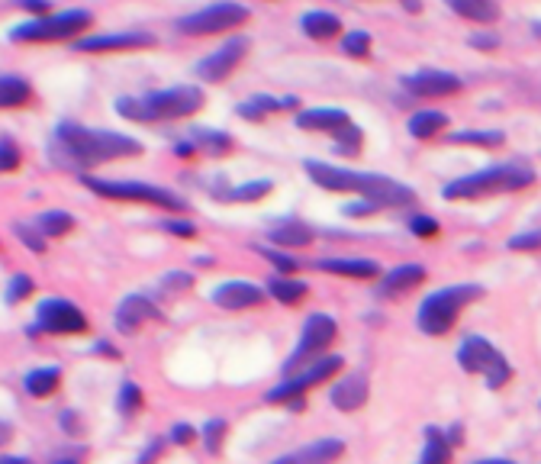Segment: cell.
<instances>
[{"label": "cell", "mask_w": 541, "mask_h": 464, "mask_svg": "<svg viewBox=\"0 0 541 464\" xmlns=\"http://www.w3.org/2000/svg\"><path fill=\"white\" fill-rule=\"evenodd\" d=\"M142 155V142L113 133V129H94L81 123H58L49 139V162L62 171H78L87 174L91 168L116 162V158H133Z\"/></svg>", "instance_id": "cell-1"}, {"label": "cell", "mask_w": 541, "mask_h": 464, "mask_svg": "<svg viewBox=\"0 0 541 464\" xmlns=\"http://www.w3.org/2000/svg\"><path fill=\"white\" fill-rule=\"evenodd\" d=\"M303 171L310 174V181L319 184L323 191H352L361 194V200H371L377 210H397V207H416V191L384 174H368V171H352V168H335L326 162H303Z\"/></svg>", "instance_id": "cell-2"}, {"label": "cell", "mask_w": 541, "mask_h": 464, "mask_svg": "<svg viewBox=\"0 0 541 464\" xmlns=\"http://www.w3.org/2000/svg\"><path fill=\"white\" fill-rule=\"evenodd\" d=\"M203 107V91L197 84H174L165 91H149L139 97H116V113L129 123H165L184 120Z\"/></svg>", "instance_id": "cell-3"}, {"label": "cell", "mask_w": 541, "mask_h": 464, "mask_svg": "<svg viewBox=\"0 0 541 464\" xmlns=\"http://www.w3.org/2000/svg\"><path fill=\"white\" fill-rule=\"evenodd\" d=\"M535 184V171L525 162H503L493 168H480L474 174H464L445 184V197L448 200H480V197H496V194H513L525 191V187Z\"/></svg>", "instance_id": "cell-4"}, {"label": "cell", "mask_w": 541, "mask_h": 464, "mask_svg": "<svg viewBox=\"0 0 541 464\" xmlns=\"http://www.w3.org/2000/svg\"><path fill=\"white\" fill-rule=\"evenodd\" d=\"M484 297V287L480 284H451V287H442L429 294L422 300L419 307V316L416 323L419 329L426 332V336H445V332L458 323V316L464 307H471L474 300Z\"/></svg>", "instance_id": "cell-5"}, {"label": "cell", "mask_w": 541, "mask_h": 464, "mask_svg": "<svg viewBox=\"0 0 541 464\" xmlns=\"http://www.w3.org/2000/svg\"><path fill=\"white\" fill-rule=\"evenodd\" d=\"M81 184L97 197L107 200H133V203H149V207L168 210V213H184L187 200L178 197L168 187H155L149 181H126V178H97V174H81Z\"/></svg>", "instance_id": "cell-6"}, {"label": "cell", "mask_w": 541, "mask_h": 464, "mask_svg": "<svg viewBox=\"0 0 541 464\" xmlns=\"http://www.w3.org/2000/svg\"><path fill=\"white\" fill-rule=\"evenodd\" d=\"M94 23V13L75 7L62 13H42V17L23 20L20 26L10 29V42H62V39H78L87 26Z\"/></svg>", "instance_id": "cell-7"}, {"label": "cell", "mask_w": 541, "mask_h": 464, "mask_svg": "<svg viewBox=\"0 0 541 464\" xmlns=\"http://www.w3.org/2000/svg\"><path fill=\"white\" fill-rule=\"evenodd\" d=\"M458 365L467 374H480L487 381L490 390H500L513 381V365L506 361V355L496 345H490L480 336H467L458 348Z\"/></svg>", "instance_id": "cell-8"}, {"label": "cell", "mask_w": 541, "mask_h": 464, "mask_svg": "<svg viewBox=\"0 0 541 464\" xmlns=\"http://www.w3.org/2000/svg\"><path fill=\"white\" fill-rule=\"evenodd\" d=\"M87 332V316L81 313L78 303L65 297H46L36 303V319L26 326L29 339L39 336H81Z\"/></svg>", "instance_id": "cell-9"}, {"label": "cell", "mask_w": 541, "mask_h": 464, "mask_svg": "<svg viewBox=\"0 0 541 464\" xmlns=\"http://www.w3.org/2000/svg\"><path fill=\"white\" fill-rule=\"evenodd\" d=\"M297 126L306 129V133L335 136V145H339L342 155H355L361 149V129L352 123V116H348L345 110H335V107L303 110V113H297Z\"/></svg>", "instance_id": "cell-10"}, {"label": "cell", "mask_w": 541, "mask_h": 464, "mask_svg": "<svg viewBox=\"0 0 541 464\" xmlns=\"http://www.w3.org/2000/svg\"><path fill=\"white\" fill-rule=\"evenodd\" d=\"M248 20V7L242 4H232V0H223V4H210L197 13H187L174 29L181 36H216V33H226V29H236Z\"/></svg>", "instance_id": "cell-11"}, {"label": "cell", "mask_w": 541, "mask_h": 464, "mask_svg": "<svg viewBox=\"0 0 541 464\" xmlns=\"http://www.w3.org/2000/svg\"><path fill=\"white\" fill-rule=\"evenodd\" d=\"M345 361L339 355H323V358H316L310 361V365H303L300 371H294L287 377V381H281L274 390H268V403H287V400H294V397H303L306 390H313L316 384H326L332 381L335 374L342 371Z\"/></svg>", "instance_id": "cell-12"}, {"label": "cell", "mask_w": 541, "mask_h": 464, "mask_svg": "<svg viewBox=\"0 0 541 464\" xmlns=\"http://www.w3.org/2000/svg\"><path fill=\"white\" fill-rule=\"evenodd\" d=\"M335 336H339V326H335V319L326 316V313H313V316L303 323L300 345L294 348V355L284 361V371L294 374V371H300L303 365H310V361L323 358V352L335 342Z\"/></svg>", "instance_id": "cell-13"}, {"label": "cell", "mask_w": 541, "mask_h": 464, "mask_svg": "<svg viewBox=\"0 0 541 464\" xmlns=\"http://www.w3.org/2000/svg\"><path fill=\"white\" fill-rule=\"evenodd\" d=\"M248 49H252V39H248V36H232L216 52H210L207 58H200L197 68H194L197 78L200 81H210V84L226 81L232 71L242 65V58L248 55Z\"/></svg>", "instance_id": "cell-14"}, {"label": "cell", "mask_w": 541, "mask_h": 464, "mask_svg": "<svg viewBox=\"0 0 541 464\" xmlns=\"http://www.w3.org/2000/svg\"><path fill=\"white\" fill-rule=\"evenodd\" d=\"M155 33H145V29H126V33H94V36H78L71 42L75 52H133V49H152L155 46Z\"/></svg>", "instance_id": "cell-15"}, {"label": "cell", "mask_w": 541, "mask_h": 464, "mask_svg": "<svg viewBox=\"0 0 541 464\" xmlns=\"http://www.w3.org/2000/svg\"><path fill=\"white\" fill-rule=\"evenodd\" d=\"M152 319H162V310H158L149 297L129 294L126 300H120V307H116L113 326H116V332H123V336H136V332L145 323H152Z\"/></svg>", "instance_id": "cell-16"}, {"label": "cell", "mask_w": 541, "mask_h": 464, "mask_svg": "<svg viewBox=\"0 0 541 464\" xmlns=\"http://www.w3.org/2000/svg\"><path fill=\"white\" fill-rule=\"evenodd\" d=\"M403 87L413 97H451L461 91V78L451 71H416L403 78Z\"/></svg>", "instance_id": "cell-17"}, {"label": "cell", "mask_w": 541, "mask_h": 464, "mask_svg": "<svg viewBox=\"0 0 541 464\" xmlns=\"http://www.w3.org/2000/svg\"><path fill=\"white\" fill-rule=\"evenodd\" d=\"M232 149V139L226 133H219V129H210V126H194L187 133V139H181L178 145H174V152L190 158V155H226Z\"/></svg>", "instance_id": "cell-18"}, {"label": "cell", "mask_w": 541, "mask_h": 464, "mask_svg": "<svg viewBox=\"0 0 541 464\" xmlns=\"http://www.w3.org/2000/svg\"><path fill=\"white\" fill-rule=\"evenodd\" d=\"M213 303L219 310H248L265 303V290L252 281H226L213 290Z\"/></svg>", "instance_id": "cell-19"}, {"label": "cell", "mask_w": 541, "mask_h": 464, "mask_svg": "<svg viewBox=\"0 0 541 464\" xmlns=\"http://www.w3.org/2000/svg\"><path fill=\"white\" fill-rule=\"evenodd\" d=\"M342 455H345L342 439H316L310 445L297 448V452L281 455L274 464H335Z\"/></svg>", "instance_id": "cell-20"}, {"label": "cell", "mask_w": 541, "mask_h": 464, "mask_svg": "<svg viewBox=\"0 0 541 464\" xmlns=\"http://www.w3.org/2000/svg\"><path fill=\"white\" fill-rule=\"evenodd\" d=\"M368 377L364 374H348L342 377V381H335L332 387V406L335 410H342V413H355L361 410L364 403H368Z\"/></svg>", "instance_id": "cell-21"}, {"label": "cell", "mask_w": 541, "mask_h": 464, "mask_svg": "<svg viewBox=\"0 0 541 464\" xmlns=\"http://www.w3.org/2000/svg\"><path fill=\"white\" fill-rule=\"evenodd\" d=\"M422 281H426V268L422 265H400V268L387 271V278L377 287V297L397 300V297L409 294L413 287H419Z\"/></svg>", "instance_id": "cell-22"}, {"label": "cell", "mask_w": 541, "mask_h": 464, "mask_svg": "<svg viewBox=\"0 0 541 464\" xmlns=\"http://www.w3.org/2000/svg\"><path fill=\"white\" fill-rule=\"evenodd\" d=\"M316 268L326 274H342V278H358V281H371L380 274L377 261L371 258H319Z\"/></svg>", "instance_id": "cell-23"}, {"label": "cell", "mask_w": 541, "mask_h": 464, "mask_svg": "<svg viewBox=\"0 0 541 464\" xmlns=\"http://www.w3.org/2000/svg\"><path fill=\"white\" fill-rule=\"evenodd\" d=\"M268 239L277 249H306V245L313 242V229L300 220H284L268 229Z\"/></svg>", "instance_id": "cell-24"}, {"label": "cell", "mask_w": 541, "mask_h": 464, "mask_svg": "<svg viewBox=\"0 0 541 464\" xmlns=\"http://www.w3.org/2000/svg\"><path fill=\"white\" fill-rule=\"evenodd\" d=\"M297 107V97H268V94H258V97H248L239 104V116L245 120H265L268 113H281V110H294Z\"/></svg>", "instance_id": "cell-25"}, {"label": "cell", "mask_w": 541, "mask_h": 464, "mask_svg": "<svg viewBox=\"0 0 541 464\" xmlns=\"http://www.w3.org/2000/svg\"><path fill=\"white\" fill-rule=\"evenodd\" d=\"M448 7L458 13V17L480 23V26H490L500 20V4L496 0H448Z\"/></svg>", "instance_id": "cell-26"}, {"label": "cell", "mask_w": 541, "mask_h": 464, "mask_svg": "<svg viewBox=\"0 0 541 464\" xmlns=\"http://www.w3.org/2000/svg\"><path fill=\"white\" fill-rule=\"evenodd\" d=\"M451 455H455V445L448 442L445 429L426 426V448H422L416 464H451Z\"/></svg>", "instance_id": "cell-27"}, {"label": "cell", "mask_w": 541, "mask_h": 464, "mask_svg": "<svg viewBox=\"0 0 541 464\" xmlns=\"http://www.w3.org/2000/svg\"><path fill=\"white\" fill-rule=\"evenodd\" d=\"M33 97V84L23 75H0V110H17L29 104Z\"/></svg>", "instance_id": "cell-28"}, {"label": "cell", "mask_w": 541, "mask_h": 464, "mask_svg": "<svg viewBox=\"0 0 541 464\" xmlns=\"http://www.w3.org/2000/svg\"><path fill=\"white\" fill-rule=\"evenodd\" d=\"M268 294L277 303H284V307H294V303H300L306 294H310V284L290 278V274H274V278L268 281Z\"/></svg>", "instance_id": "cell-29"}, {"label": "cell", "mask_w": 541, "mask_h": 464, "mask_svg": "<svg viewBox=\"0 0 541 464\" xmlns=\"http://www.w3.org/2000/svg\"><path fill=\"white\" fill-rule=\"evenodd\" d=\"M445 126H448V116L442 110H419V113L409 116V123H406L413 139H432V136L442 133Z\"/></svg>", "instance_id": "cell-30"}, {"label": "cell", "mask_w": 541, "mask_h": 464, "mask_svg": "<svg viewBox=\"0 0 541 464\" xmlns=\"http://www.w3.org/2000/svg\"><path fill=\"white\" fill-rule=\"evenodd\" d=\"M300 26H303V33L310 36V39H332V36H339L342 20L335 17V13L313 10V13H303Z\"/></svg>", "instance_id": "cell-31"}, {"label": "cell", "mask_w": 541, "mask_h": 464, "mask_svg": "<svg viewBox=\"0 0 541 464\" xmlns=\"http://www.w3.org/2000/svg\"><path fill=\"white\" fill-rule=\"evenodd\" d=\"M62 384V368H36L23 377V387L29 397H52L55 387Z\"/></svg>", "instance_id": "cell-32"}, {"label": "cell", "mask_w": 541, "mask_h": 464, "mask_svg": "<svg viewBox=\"0 0 541 464\" xmlns=\"http://www.w3.org/2000/svg\"><path fill=\"white\" fill-rule=\"evenodd\" d=\"M33 226L46 239H62V236H68L71 229H75V216L65 213V210H42Z\"/></svg>", "instance_id": "cell-33"}, {"label": "cell", "mask_w": 541, "mask_h": 464, "mask_svg": "<svg viewBox=\"0 0 541 464\" xmlns=\"http://www.w3.org/2000/svg\"><path fill=\"white\" fill-rule=\"evenodd\" d=\"M448 142H455V145H484V149H496V145L506 142V136H503V129H464V133H451Z\"/></svg>", "instance_id": "cell-34"}, {"label": "cell", "mask_w": 541, "mask_h": 464, "mask_svg": "<svg viewBox=\"0 0 541 464\" xmlns=\"http://www.w3.org/2000/svg\"><path fill=\"white\" fill-rule=\"evenodd\" d=\"M142 410V387L133 381H123L120 384V394H116V413L120 416H133Z\"/></svg>", "instance_id": "cell-35"}, {"label": "cell", "mask_w": 541, "mask_h": 464, "mask_svg": "<svg viewBox=\"0 0 541 464\" xmlns=\"http://www.w3.org/2000/svg\"><path fill=\"white\" fill-rule=\"evenodd\" d=\"M200 439L207 455H219L223 452V439H226V419H207V426L200 429Z\"/></svg>", "instance_id": "cell-36"}, {"label": "cell", "mask_w": 541, "mask_h": 464, "mask_svg": "<svg viewBox=\"0 0 541 464\" xmlns=\"http://www.w3.org/2000/svg\"><path fill=\"white\" fill-rule=\"evenodd\" d=\"M265 194H271V181H248L242 187H232L223 197L226 200H236V203H248V200H261Z\"/></svg>", "instance_id": "cell-37"}, {"label": "cell", "mask_w": 541, "mask_h": 464, "mask_svg": "<svg viewBox=\"0 0 541 464\" xmlns=\"http://www.w3.org/2000/svg\"><path fill=\"white\" fill-rule=\"evenodd\" d=\"M33 278L29 274H13V278L7 281V290H4V300L10 303V307H17V303H23L29 294H33Z\"/></svg>", "instance_id": "cell-38"}, {"label": "cell", "mask_w": 541, "mask_h": 464, "mask_svg": "<svg viewBox=\"0 0 541 464\" xmlns=\"http://www.w3.org/2000/svg\"><path fill=\"white\" fill-rule=\"evenodd\" d=\"M13 232H17V239H20L33 255H42V252H46V242H49V239L42 236V232H39L36 226H29V223H13Z\"/></svg>", "instance_id": "cell-39"}, {"label": "cell", "mask_w": 541, "mask_h": 464, "mask_svg": "<svg viewBox=\"0 0 541 464\" xmlns=\"http://www.w3.org/2000/svg\"><path fill=\"white\" fill-rule=\"evenodd\" d=\"M23 162V155H20V145L13 142V139H0V174H10V171H17Z\"/></svg>", "instance_id": "cell-40"}, {"label": "cell", "mask_w": 541, "mask_h": 464, "mask_svg": "<svg viewBox=\"0 0 541 464\" xmlns=\"http://www.w3.org/2000/svg\"><path fill=\"white\" fill-rule=\"evenodd\" d=\"M342 52L352 55V58H364V55L371 52V36L361 33V29H355V33H348V36L342 39Z\"/></svg>", "instance_id": "cell-41"}, {"label": "cell", "mask_w": 541, "mask_h": 464, "mask_svg": "<svg viewBox=\"0 0 541 464\" xmlns=\"http://www.w3.org/2000/svg\"><path fill=\"white\" fill-rule=\"evenodd\" d=\"M506 249L513 252H538L541 249V229H529V232H519L506 242Z\"/></svg>", "instance_id": "cell-42"}, {"label": "cell", "mask_w": 541, "mask_h": 464, "mask_svg": "<svg viewBox=\"0 0 541 464\" xmlns=\"http://www.w3.org/2000/svg\"><path fill=\"white\" fill-rule=\"evenodd\" d=\"M255 249H258V245H255ZM258 252L271 261V265L277 268V274H294L297 271V258H290L284 249H258Z\"/></svg>", "instance_id": "cell-43"}, {"label": "cell", "mask_w": 541, "mask_h": 464, "mask_svg": "<svg viewBox=\"0 0 541 464\" xmlns=\"http://www.w3.org/2000/svg\"><path fill=\"white\" fill-rule=\"evenodd\" d=\"M409 232H413V236H419V239H432V236H438V232H442V226H438V220H432V216H413V220H409Z\"/></svg>", "instance_id": "cell-44"}, {"label": "cell", "mask_w": 541, "mask_h": 464, "mask_svg": "<svg viewBox=\"0 0 541 464\" xmlns=\"http://www.w3.org/2000/svg\"><path fill=\"white\" fill-rule=\"evenodd\" d=\"M190 284H194V278H190L187 271H171V274H165L162 278V290L165 294H184V290H190Z\"/></svg>", "instance_id": "cell-45"}, {"label": "cell", "mask_w": 541, "mask_h": 464, "mask_svg": "<svg viewBox=\"0 0 541 464\" xmlns=\"http://www.w3.org/2000/svg\"><path fill=\"white\" fill-rule=\"evenodd\" d=\"M162 229L171 232V236H178V239H194L197 236V226L187 223V220H165Z\"/></svg>", "instance_id": "cell-46"}, {"label": "cell", "mask_w": 541, "mask_h": 464, "mask_svg": "<svg viewBox=\"0 0 541 464\" xmlns=\"http://www.w3.org/2000/svg\"><path fill=\"white\" fill-rule=\"evenodd\" d=\"M168 439H171L174 445H190V442L197 439V432H194V426H187V423H174Z\"/></svg>", "instance_id": "cell-47"}, {"label": "cell", "mask_w": 541, "mask_h": 464, "mask_svg": "<svg viewBox=\"0 0 541 464\" xmlns=\"http://www.w3.org/2000/svg\"><path fill=\"white\" fill-rule=\"evenodd\" d=\"M162 452H165V439L149 442V445H145V452L139 455V464H152V461H158V458H162Z\"/></svg>", "instance_id": "cell-48"}, {"label": "cell", "mask_w": 541, "mask_h": 464, "mask_svg": "<svg viewBox=\"0 0 541 464\" xmlns=\"http://www.w3.org/2000/svg\"><path fill=\"white\" fill-rule=\"evenodd\" d=\"M58 423H62V429H65L68 435H78V429H81V419H78V413H75V410H65V413H62V419H58Z\"/></svg>", "instance_id": "cell-49"}, {"label": "cell", "mask_w": 541, "mask_h": 464, "mask_svg": "<svg viewBox=\"0 0 541 464\" xmlns=\"http://www.w3.org/2000/svg\"><path fill=\"white\" fill-rule=\"evenodd\" d=\"M17 7H23V10H33L36 17H42V13H49V0H13Z\"/></svg>", "instance_id": "cell-50"}, {"label": "cell", "mask_w": 541, "mask_h": 464, "mask_svg": "<svg viewBox=\"0 0 541 464\" xmlns=\"http://www.w3.org/2000/svg\"><path fill=\"white\" fill-rule=\"evenodd\" d=\"M94 355H104V358H113V361H120L123 355H120V348H113L110 342H94V348H91Z\"/></svg>", "instance_id": "cell-51"}, {"label": "cell", "mask_w": 541, "mask_h": 464, "mask_svg": "<svg viewBox=\"0 0 541 464\" xmlns=\"http://www.w3.org/2000/svg\"><path fill=\"white\" fill-rule=\"evenodd\" d=\"M445 435H448V442H451V445H461V442H464V426L455 423L451 429H445Z\"/></svg>", "instance_id": "cell-52"}, {"label": "cell", "mask_w": 541, "mask_h": 464, "mask_svg": "<svg viewBox=\"0 0 541 464\" xmlns=\"http://www.w3.org/2000/svg\"><path fill=\"white\" fill-rule=\"evenodd\" d=\"M13 439V426L7 423V419H0V445H7Z\"/></svg>", "instance_id": "cell-53"}, {"label": "cell", "mask_w": 541, "mask_h": 464, "mask_svg": "<svg viewBox=\"0 0 541 464\" xmlns=\"http://www.w3.org/2000/svg\"><path fill=\"white\" fill-rule=\"evenodd\" d=\"M474 46H480V49H493V46H496V36H477V39H474Z\"/></svg>", "instance_id": "cell-54"}, {"label": "cell", "mask_w": 541, "mask_h": 464, "mask_svg": "<svg viewBox=\"0 0 541 464\" xmlns=\"http://www.w3.org/2000/svg\"><path fill=\"white\" fill-rule=\"evenodd\" d=\"M0 464H33V461L20 458V455H0Z\"/></svg>", "instance_id": "cell-55"}, {"label": "cell", "mask_w": 541, "mask_h": 464, "mask_svg": "<svg viewBox=\"0 0 541 464\" xmlns=\"http://www.w3.org/2000/svg\"><path fill=\"white\" fill-rule=\"evenodd\" d=\"M474 464H516V461H506V458H487V461H474Z\"/></svg>", "instance_id": "cell-56"}, {"label": "cell", "mask_w": 541, "mask_h": 464, "mask_svg": "<svg viewBox=\"0 0 541 464\" xmlns=\"http://www.w3.org/2000/svg\"><path fill=\"white\" fill-rule=\"evenodd\" d=\"M55 464H78V461H55Z\"/></svg>", "instance_id": "cell-57"}]
</instances>
